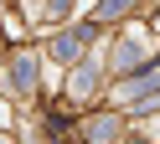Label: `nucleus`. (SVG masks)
<instances>
[{
	"label": "nucleus",
	"mask_w": 160,
	"mask_h": 144,
	"mask_svg": "<svg viewBox=\"0 0 160 144\" xmlns=\"http://www.w3.org/2000/svg\"><path fill=\"white\" fill-rule=\"evenodd\" d=\"M160 88V72H145V77H129L124 88H119V98H145V93Z\"/></svg>",
	"instance_id": "f257e3e1"
},
{
	"label": "nucleus",
	"mask_w": 160,
	"mask_h": 144,
	"mask_svg": "<svg viewBox=\"0 0 160 144\" xmlns=\"http://www.w3.org/2000/svg\"><path fill=\"white\" fill-rule=\"evenodd\" d=\"M31 82H36V62H31V57H16V88L31 93Z\"/></svg>",
	"instance_id": "f03ea898"
},
{
	"label": "nucleus",
	"mask_w": 160,
	"mask_h": 144,
	"mask_svg": "<svg viewBox=\"0 0 160 144\" xmlns=\"http://www.w3.org/2000/svg\"><path fill=\"white\" fill-rule=\"evenodd\" d=\"M98 82V72H93V62H83V67H78V77H72V93H88Z\"/></svg>",
	"instance_id": "7ed1b4c3"
},
{
	"label": "nucleus",
	"mask_w": 160,
	"mask_h": 144,
	"mask_svg": "<svg viewBox=\"0 0 160 144\" xmlns=\"http://www.w3.org/2000/svg\"><path fill=\"white\" fill-rule=\"evenodd\" d=\"M88 134H93L98 144H108V139H114V134H119V123H114V118H98V123H93V129H88Z\"/></svg>",
	"instance_id": "20e7f679"
},
{
	"label": "nucleus",
	"mask_w": 160,
	"mask_h": 144,
	"mask_svg": "<svg viewBox=\"0 0 160 144\" xmlns=\"http://www.w3.org/2000/svg\"><path fill=\"white\" fill-rule=\"evenodd\" d=\"M72 51H78V36H57L52 41V57H72Z\"/></svg>",
	"instance_id": "39448f33"
},
{
	"label": "nucleus",
	"mask_w": 160,
	"mask_h": 144,
	"mask_svg": "<svg viewBox=\"0 0 160 144\" xmlns=\"http://www.w3.org/2000/svg\"><path fill=\"white\" fill-rule=\"evenodd\" d=\"M124 5H129V0H103V5H98V16H119Z\"/></svg>",
	"instance_id": "423d86ee"
},
{
	"label": "nucleus",
	"mask_w": 160,
	"mask_h": 144,
	"mask_svg": "<svg viewBox=\"0 0 160 144\" xmlns=\"http://www.w3.org/2000/svg\"><path fill=\"white\" fill-rule=\"evenodd\" d=\"M67 5H72V0H52V16H62V10H67Z\"/></svg>",
	"instance_id": "0eeeda50"
}]
</instances>
